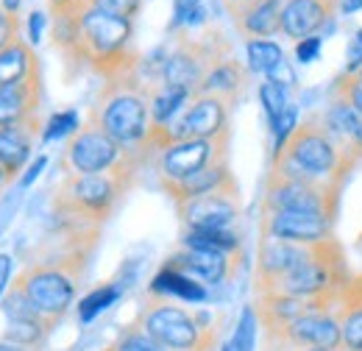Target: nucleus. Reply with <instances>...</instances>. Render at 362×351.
I'll list each match as a JSON object with an SVG mask.
<instances>
[{"label":"nucleus","instance_id":"nucleus-1","mask_svg":"<svg viewBox=\"0 0 362 351\" xmlns=\"http://www.w3.org/2000/svg\"><path fill=\"white\" fill-rule=\"evenodd\" d=\"M50 37L70 70H87L103 81L136 70L142 62L134 47V20L109 14L95 3L50 8Z\"/></svg>","mask_w":362,"mask_h":351},{"label":"nucleus","instance_id":"nucleus-2","mask_svg":"<svg viewBox=\"0 0 362 351\" xmlns=\"http://www.w3.org/2000/svg\"><path fill=\"white\" fill-rule=\"evenodd\" d=\"M87 120L100 126L126 151L151 162V156H148V139L153 132L151 81L139 73V67L120 73V76H112L100 84Z\"/></svg>","mask_w":362,"mask_h":351},{"label":"nucleus","instance_id":"nucleus-3","mask_svg":"<svg viewBox=\"0 0 362 351\" xmlns=\"http://www.w3.org/2000/svg\"><path fill=\"white\" fill-rule=\"evenodd\" d=\"M357 165L360 162L326 132L320 112H310L287 139L284 151L271 159L268 176L284 181H329L346 187Z\"/></svg>","mask_w":362,"mask_h":351},{"label":"nucleus","instance_id":"nucleus-4","mask_svg":"<svg viewBox=\"0 0 362 351\" xmlns=\"http://www.w3.org/2000/svg\"><path fill=\"white\" fill-rule=\"evenodd\" d=\"M134 321L168 351H215L221 340V326L206 309L153 293H145Z\"/></svg>","mask_w":362,"mask_h":351},{"label":"nucleus","instance_id":"nucleus-5","mask_svg":"<svg viewBox=\"0 0 362 351\" xmlns=\"http://www.w3.org/2000/svg\"><path fill=\"white\" fill-rule=\"evenodd\" d=\"M139 168L112 173H67L53 195V212L100 229L136 184Z\"/></svg>","mask_w":362,"mask_h":351},{"label":"nucleus","instance_id":"nucleus-6","mask_svg":"<svg viewBox=\"0 0 362 351\" xmlns=\"http://www.w3.org/2000/svg\"><path fill=\"white\" fill-rule=\"evenodd\" d=\"M148 162L117 145L100 126L92 120H84L81 129L67 139L62 168L67 173H112V171H126V168H145Z\"/></svg>","mask_w":362,"mask_h":351},{"label":"nucleus","instance_id":"nucleus-7","mask_svg":"<svg viewBox=\"0 0 362 351\" xmlns=\"http://www.w3.org/2000/svg\"><path fill=\"white\" fill-rule=\"evenodd\" d=\"M343 201V187L329 181H284V178H265V195L259 212H315L337 220Z\"/></svg>","mask_w":362,"mask_h":351},{"label":"nucleus","instance_id":"nucleus-8","mask_svg":"<svg viewBox=\"0 0 362 351\" xmlns=\"http://www.w3.org/2000/svg\"><path fill=\"white\" fill-rule=\"evenodd\" d=\"M228 145H231V132L215 139H179L165 145L156 156V173H159V184L162 181H181L189 176L201 173L218 162H228Z\"/></svg>","mask_w":362,"mask_h":351},{"label":"nucleus","instance_id":"nucleus-9","mask_svg":"<svg viewBox=\"0 0 362 351\" xmlns=\"http://www.w3.org/2000/svg\"><path fill=\"white\" fill-rule=\"evenodd\" d=\"M173 207L181 220V229H234V223L243 215V195L240 184L231 181L221 190H212L206 195L181 201Z\"/></svg>","mask_w":362,"mask_h":351},{"label":"nucleus","instance_id":"nucleus-10","mask_svg":"<svg viewBox=\"0 0 362 351\" xmlns=\"http://www.w3.org/2000/svg\"><path fill=\"white\" fill-rule=\"evenodd\" d=\"M259 237H273L296 246H317L334 237V220L315 212H259Z\"/></svg>","mask_w":362,"mask_h":351},{"label":"nucleus","instance_id":"nucleus-11","mask_svg":"<svg viewBox=\"0 0 362 351\" xmlns=\"http://www.w3.org/2000/svg\"><path fill=\"white\" fill-rule=\"evenodd\" d=\"M340 307V304H337ZM268 340H279L290 349H334L340 351V321L337 309H317L307 312L281 332L265 335Z\"/></svg>","mask_w":362,"mask_h":351},{"label":"nucleus","instance_id":"nucleus-12","mask_svg":"<svg viewBox=\"0 0 362 351\" xmlns=\"http://www.w3.org/2000/svg\"><path fill=\"white\" fill-rule=\"evenodd\" d=\"M310 254V246H296L273 237H259L257 246V265H254V296L271 293L273 284L287 276L296 265Z\"/></svg>","mask_w":362,"mask_h":351},{"label":"nucleus","instance_id":"nucleus-13","mask_svg":"<svg viewBox=\"0 0 362 351\" xmlns=\"http://www.w3.org/2000/svg\"><path fill=\"white\" fill-rule=\"evenodd\" d=\"M337 17V3L332 0H281V37L301 42L307 37H323L326 25Z\"/></svg>","mask_w":362,"mask_h":351},{"label":"nucleus","instance_id":"nucleus-14","mask_svg":"<svg viewBox=\"0 0 362 351\" xmlns=\"http://www.w3.org/2000/svg\"><path fill=\"white\" fill-rule=\"evenodd\" d=\"M243 254H221V251H204V248H179L176 254H170L165 265L176 267L181 273L209 284H223L228 279H234V273L240 270Z\"/></svg>","mask_w":362,"mask_h":351},{"label":"nucleus","instance_id":"nucleus-15","mask_svg":"<svg viewBox=\"0 0 362 351\" xmlns=\"http://www.w3.org/2000/svg\"><path fill=\"white\" fill-rule=\"evenodd\" d=\"M320 120L326 132L332 134L357 162H362V112H357L346 98L329 92V100L323 103Z\"/></svg>","mask_w":362,"mask_h":351},{"label":"nucleus","instance_id":"nucleus-16","mask_svg":"<svg viewBox=\"0 0 362 351\" xmlns=\"http://www.w3.org/2000/svg\"><path fill=\"white\" fill-rule=\"evenodd\" d=\"M40 137H42V120L40 117L0 129V165L6 168V173L11 176V181L31 162V154H34V145H37Z\"/></svg>","mask_w":362,"mask_h":351},{"label":"nucleus","instance_id":"nucleus-17","mask_svg":"<svg viewBox=\"0 0 362 351\" xmlns=\"http://www.w3.org/2000/svg\"><path fill=\"white\" fill-rule=\"evenodd\" d=\"M248 84H251V70H248V64L237 62V56L231 53L226 59H221V62L204 76V81H201V87H198L195 95H215V98L226 100L228 106L234 109V106L245 98Z\"/></svg>","mask_w":362,"mask_h":351},{"label":"nucleus","instance_id":"nucleus-18","mask_svg":"<svg viewBox=\"0 0 362 351\" xmlns=\"http://www.w3.org/2000/svg\"><path fill=\"white\" fill-rule=\"evenodd\" d=\"M42 98H45V92H42V73L28 79V81H23V84L0 87V129L40 117Z\"/></svg>","mask_w":362,"mask_h":351},{"label":"nucleus","instance_id":"nucleus-19","mask_svg":"<svg viewBox=\"0 0 362 351\" xmlns=\"http://www.w3.org/2000/svg\"><path fill=\"white\" fill-rule=\"evenodd\" d=\"M231 23L245 42L273 40L281 31V0H254L243 11L231 14Z\"/></svg>","mask_w":362,"mask_h":351},{"label":"nucleus","instance_id":"nucleus-20","mask_svg":"<svg viewBox=\"0 0 362 351\" xmlns=\"http://www.w3.org/2000/svg\"><path fill=\"white\" fill-rule=\"evenodd\" d=\"M231 181H237L234 173H231V159L228 162H218L201 173L189 176V178H181V181H162V192L173 201V204H181V201H189V198H198V195H206L212 190H221Z\"/></svg>","mask_w":362,"mask_h":351},{"label":"nucleus","instance_id":"nucleus-21","mask_svg":"<svg viewBox=\"0 0 362 351\" xmlns=\"http://www.w3.org/2000/svg\"><path fill=\"white\" fill-rule=\"evenodd\" d=\"M148 293L165 296V299H176V301H184V304H201V301L209 299V290H206L204 282L181 273L170 265H162L156 270V276L148 284Z\"/></svg>","mask_w":362,"mask_h":351},{"label":"nucleus","instance_id":"nucleus-22","mask_svg":"<svg viewBox=\"0 0 362 351\" xmlns=\"http://www.w3.org/2000/svg\"><path fill=\"white\" fill-rule=\"evenodd\" d=\"M40 73H42L40 56H37L34 45L28 40H17L6 50H0V87L23 84V81H28Z\"/></svg>","mask_w":362,"mask_h":351},{"label":"nucleus","instance_id":"nucleus-23","mask_svg":"<svg viewBox=\"0 0 362 351\" xmlns=\"http://www.w3.org/2000/svg\"><path fill=\"white\" fill-rule=\"evenodd\" d=\"M192 89L179 87V84H151V120H153V132L168 129L181 112L184 106L192 100Z\"/></svg>","mask_w":362,"mask_h":351},{"label":"nucleus","instance_id":"nucleus-24","mask_svg":"<svg viewBox=\"0 0 362 351\" xmlns=\"http://www.w3.org/2000/svg\"><path fill=\"white\" fill-rule=\"evenodd\" d=\"M181 248H204L221 254H243L240 234L234 229H181Z\"/></svg>","mask_w":362,"mask_h":351},{"label":"nucleus","instance_id":"nucleus-25","mask_svg":"<svg viewBox=\"0 0 362 351\" xmlns=\"http://www.w3.org/2000/svg\"><path fill=\"white\" fill-rule=\"evenodd\" d=\"M53 329L56 326L50 321H45V318H20V321H8L0 338L8 340V343H17V346H23V349L28 351H37L47 343Z\"/></svg>","mask_w":362,"mask_h":351},{"label":"nucleus","instance_id":"nucleus-26","mask_svg":"<svg viewBox=\"0 0 362 351\" xmlns=\"http://www.w3.org/2000/svg\"><path fill=\"white\" fill-rule=\"evenodd\" d=\"M337 321H340V351H362V299L346 290L337 307Z\"/></svg>","mask_w":362,"mask_h":351},{"label":"nucleus","instance_id":"nucleus-27","mask_svg":"<svg viewBox=\"0 0 362 351\" xmlns=\"http://www.w3.org/2000/svg\"><path fill=\"white\" fill-rule=\"evenodd\" d=\"M123 296V284L117 282H103L98 287H92L87 296H81V301L76 304V312H78V321L81 323H90L95 321L103 309H109L117 299Z\"/></svg>","mask_w":362,"mask_h":351},{"label":"nucleus","instance_id":"nucleus-28","mask_svg":"<svg viewBox=\"0 0 362 351\" xmlns=\"http://www.w3.org/2000/svg\"><path fill=\"white\" fill-rule=\"evenodd\" d=\"M284 59H287L284 47L276 40H251V42H245V64L257 76H268L273 67L281 64Z\"/></svg>","mask_w":362,"mask_h":351},{"label":"nucleus","instance_id":"nucleus-29","mask_svg":"<svg viewBox=\"0 0 362 351\" xmlns=\"http://www.w3.org/2000/svg\"><path fill=\"white\" fill-rule=\"evenodd\" d=\"M259 329L262 326H259V315H257L254 304L243 307L240 321H237V329H234L228 346L234 351H257V335H259Z\"/></svg>","mask_w":362,"mask_h":351},{"label":"nucleus","instance_id":"nucleus-30","mask_svg":"<svg viewBox=\"0 0 362 351\" xmlns=\"http://www.w3.org/2000/svg\"><path fill=\"white\" fill-rule=\"evenodd\" d=\"M112 349L115 351H168L156 338H151L136 321H132V323L117 335V340L112 343Z\"/></svg>","mask_w":362,"mask_h":351},{"label":"nucleus","instance_id":"nucleus-31","mask_svg":"<svg viewBox=\"0 0 362 351\" xmlns=\"http://www.w3.org/2000/svg\"><path fill=\"white\" fill-rule=\"evenodd\" d=\"M257 95H259L262 112H265V117H268V126H273V123L281 117V112L293 103V100H290V92L284 87H279V84H273V81H268V79L259 84Z\"/></svg>","mask_w":362,"mask_h":351},{"label":"nucleus","instance_id":"nucleus-32","mask_svg":"<svg viewBox=\"0 0 362 351\" xmlns=\"http://www.w3.org/2000/svg\"><path fill=\"white\" fill-rule=\"evenodd\" d=\"M81 129L78 123V112L76 109H62L56 112L42 129V142H53V139H62V137H73V134Z\"/></svg>","mask_w":362,"mask_h":351},{"label":"nucleus","instance_id":"nucleus-33","mask_svg":"<svg viewBox=\"0 0 362 351\" xmlns=\"http://www.w3.org/2000/svg\"><path fill=\"white\" fill-rule=\"evenodd\" d=\"M329 92L346 98L357 112H362V79L360 76H354V73H340V76L332 81V89H329Z\"/></svg>","mask_w":362,"mask_h":351},{"label":"nucleus","instance_id":"nucleus-34","mask_svg":"<svg viewBox=\"0 0 362 351\" xmlns=\"http://www.w3.org/2000/svg\"><path fill=\"white\" fill-rule=\"evenodd\" d=\"M20 28H23L20 14H11V11H6L0 6V50H6L8 45L17 42V40H23L20 37Z\"/></svg>","mask_w":362,"mask_h":351},{"label":"nucleus","instance_id":"nucleus-35","mask_svg":"<svg viewBox=\"0 0 362 351\" xmlns=\"http://www.w3.org/2000/svg\"><path fill=\"white\" fill-rule=\"evenodd\" d=\"M92 3L100 6V8L109 11V14L129 17V20H134L136 14H139V8H142V0H92Z\"/></svg>","mask_w":362,"mask_h":351},{"label":"nucleus","instance_id":"nucleus-36","mask_svg":"<svg viewBox=\"0 0 362 351\" xmlns=\"http://www.w3.org/2000/svg\"><path fill=\"white\" fill-rule=\"evenodd\" d=\"M265 79L273 81V84H279V87H284L287 92H290V89H296V84H298V76H296V70H293V64H290L287 59H284L281 64H276Z\"/></svg>","mask_w":362,"mask_h":351},{"label":"nucleus","instance_id":"nucleus-37","mask_svg":"<svg viewBox=\"0 0 362 351\" xmlns=\"http://www.w3.org/2000/svg\"><path fill=\"white\" fill-rule=\"evenodd\" d=\"M320 47H323V37H320V34H317V37H307V40H301V42H296V62H301V64L315 62L317 56H320Z\"/></svg>","mask_w":362,"mask_h":351},{"label":"nucleus","instance_id":"nucleus-38","mask_svg":"<svg viewBox=\"0 0 362 351\" xmlns=\"http://www.w3.org/2000/svg\"><path fill=\"white\" fill-rule=\"evenodd\" d=\"M362 70V28L354 31V37L349 40L346 47V70L343 73H357Z\"/></svg>","mask_w":362,"mask_h":351},{"label":"nucleus","instance_id":"nucleus-39","mask_svg":"<svg viewBox=\"0 0 362 351\" xmlns=\"http://www.w3.org/2000/svg\"><path fill=\"white\" fill-rule=\"evenodd\" d=\"M45 25H47V17L45 11H40V8H34L31 14H28V20H25V28H28V42L37 45L42 42V34H45Z\"/></svg>","mask_w":362,"mask_h":351},{"label":"nucleus","instance_id":"nucleus-40","mask_svg":"<svg viewBox=\"0 0 362 351\" xmlns=\"http://www.w3.org/2000/svg\"><path fill=\"white\" fill-rule=\"evenodd\" d=\"M45 165H47V156H37L28 168H25V173H23V178H20V190H28L37 178H40V173L45 171Z\"/></svg>","mask_w":362,"mask_h":351},{"label":"nucleus","instance_id":"nucleus-41","mask_svg":"<svg viewBox=\"0 0 362 351\" xmlns=\"http://www.w3.org/2000/svg\"><path fill=\"white\" fill-rule=\"evenodd\" d=\"M20 195L23 192H8V201L0 207V234L8 229V223H11V215L17 212V204H20Z\"/></svg>","mask_w":362,"mask_h":351},{"label":"nucleus","instance_id":"nucleus-42","mask_svg":"<svg viewBox=\"0 0 362 351\" xmlns=\"http://www.w3.org/2000/svg\"><path fill=\"white\" fill-rule=\"evenodd\" d=\"M11 267H14L11 254H0V299H3L6 290L11 287Z\"/></svg>","mask_w":362,"mask_h":351},{"label":"nucleus","instance_id":"nucleus-43","mask_svg":"<svg viewBox=\"0 0 362 351\" xmlns=\"http://www.w3.org/2000/svg\"><path fill=\"white\" fill-rule=\"evenodd\" d=\"M362 8V0H340L337 3V11L340 14H357Z\"/></svg>","mask_w":362,"mask_h":351},{"label":"nucleus","instance_id":"nucleus-44","mask_svg":"<svg viewBox=\"0 0 362 351\" xmlns=\"http://www.w3.org/2000/svg\"><path fill=\"white\" fill-rule=\"evenodd\" d=\"M223 6H226V11L228 14H237V11H243L245 6H251L254 0H221Z\"/></svg>","mask_w":362,"mask_h":351},{"label":"nucleus","instance_id":"nucleus-45","mask_svg":"<svg viewBox=\"0 0 362 351\" xmlns=\"http://www.w3.org/2000/svg\"><path fill=\"white\" fill-rule=\"evenodd\" d=\"M78 3H92V0H47V11H50V8H67V6H78Z\"/></svg>","mask_w":362,"mask_h":351},{"label":"nucleus","instance_id":"nucleus-46","mask_svg":"<svg viewBox=\"0 0 362 351\" xmlns=\"http://www.w3.org/2000/svg\"><path fill=\"white\" fill-rule=\"evenodd\" d=\"M346 290H349L351 296H357V299H362V273H360V276H354V279H351V284H349Z\"/></svg>","mask_w":362,"mask_h":351},{"label":"nucleus","instance_id":"nucleus-47","mask_svg":"<svg viewBox=\"0 0 362 351\" xmlns=\"http://www.w3.org/2000/svg\"><path fill=\"white\" fill-rule=\"evenodd\" d=\"M0 6H3L6 11H11V14H20V8H23V0H0Z\"/></svg>","mask_w":362,"mask_h":351},{"label":"nucleus","instance_id":"nucleus-48","mask_svg":"<svg viewBox=\"0 0 362 351\" xmlns=\"http://www.w3.org/2000/svg\"><path fill=\"white\" fill-rule=\"evenodd\" d=\"M262 351H296V349H290V346H284V343H279V340H268V338H265V349Z\"/></svg>","mask_w":362,"mask_h":351},{"label":"nucleus","instance_id":"nucleus-49","mask_svg":"<svg viewBox=\"0 0 362 351\" xmlns=\"http://www.w3.org/2000/svg\"><path fill=\"white\" fill-rule=\"evenodd\" d=\"M0 351H28V349H23V346L8 343V340H3V338H0Z\"/></svg>","mask_w":362,"mask_h":351},{"label":"nucleus","instance_id":"nucleus-50","mask_svg":"<svg viewBox=\"0 0 362 351\" xmlns=\"http://www.w3.org/2000/svg\"><path fill=\"white\" fill-rule=\"evenodd\" d=\"M8 184H11V176L6 173V168H3V165H0V192H3V190H6V187H8Z\"/></svg>","mask_w":362,"mask_h":351},{"label":"nucleus","instance_id":"nucleus-51","mask_svg":"<svg viewBox=\"0 0 362 351\" xmlns=\"http://www.w3.org/2000/svg\"><path fill=\"white\" fill-rule=\"evenodd\" d=\"M296 351H334V349H296Z\"/></svg>","mask_w":362,"mask_h":351},{"label":"nucleus","instance_id":"nucleus-52","mask_svg":"<svg viewBox=\"0 0 362 351\" xmlns=\"http://www.w3.org/2000/svg\"><path fill=\"white\" fill-rule=\"evenodd\" d=\"M221 351H234V349H231V346H228V343H226V346H223V349H221Z\"/></svg>","mask_w":362,"mask_h":351},{"label":"nucleus","instance_id":"nucleus-53","mask_svg":"<svg viewBox=\"0 0 362 351\" xmlns=\"http://www.w3.org/2000/svg\"><path fill=\"white\" fill-rule=\"evenodd\" d=\"M354 76H360V79H362V70H357V73H354Z\"/></svg>","mask_w":362,"mask_h":351},{"label":"nucleus","instance_id":"nucleus-54","mask_svg":"<svg viewBox=\"0 0 362 351\" xmlns=\"http://www.w3.org/2000/svg\"><path fill=\"white\" fill-rule=\"evenodd\" d=\"M103 351H115V349H112V346H109V349H103Z\"/></svg>","mask_w":362,"mask_h":351},{"label":"nucleus","instance_id":"nucleus-55","mask_svg":"<svg viewBox=\"0 0 362 351\" xmlns=\"http://www.w3.org/2000/svg\"><path fill=\"white\" fill-rule=\"evenodd\" d=\"M332 3H340V0H332Z\"/></svg>","mask_w":362,"mask_h":351}]
</instances>
